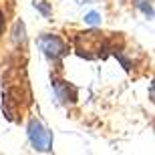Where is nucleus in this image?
Listing matches in <instances>:
<instances>
[{"instance_id": "f03ea898", "label": "nucleus", "mask_w": 155, "mask_h": 155, "mask_svg": "<svg viewBox=\"0 0 155 155\" xmlns=\"http://www.w3.org/2000/svg\"><path fill=\"white\" fill-rule=\"evenodd\" d=\"M38 46L40 51L45 52L48 58H58L63 57V54H67V46H64V42L58 36H52V35H42L38 38Z\"/></svg>"}, {"instance_id": "0eeeda50", "label": "nucleus", "mask_w": 155, "mask_h": 155, "mask_svg": "<svg viewBox=\"0 0 155 155\" xmlns=\"http://www.w3.org/2000/svg\"><path fill=\"white\" fill-rule=\"evenodd\" d=\"M35 6L38 8L40 12H42V14H46V16H48V12H51V8H48L46 4H42V2H35Z\"/></svg>"}, {"instance_id": "20e7f679", "label": "nucleus", "mask_w": 155, "mask_h": 155, "mask_svg": "<svg viewBox=\"0 0 155 155\" xmlns=\"http://www.w3.org/2000/svg\"><path fill=\"white\" fill-rule=\"evenodd\" d=\"M22 40H24V24L16 22V26H14V42H22Z\"/></svg>"}, {"instance_id": "39448f33", "label": "nucleus", "mask_w": 155, "mask_h": 155, "mask_svg": "<svg viewBox=\"0 0 155 155\" xmlns=\"http://www.w3.org/2000/svg\"><path fill=\"white\" fill-rule=\"evenodd\" d=\"M135 4H137V8H141V10H143L147 16L153 18V8H151V4H147V0H137Z\"/></svg>"}, {"instance_id": "f257e3e1", "label": "nucleus", "mask_w": 155, "mask_h": 155, "mask_svg": "<svg viewBox=\"0 0 155 155\" xmlns=\"http://www.w3.org/2000/svg\"><path fill=\"white\" fill-rule=\"evenodd\" d=\"M28 139L36 151H48L52 147V133L36 119L28 123Z\"/></svg>"}, {"instance_id": "6e6552de", "label": "nucleus", "mask_w": 155, "mask_h": 155, "mask_svg": "<svg viewBox=\"0 0 155 155\" xmlns=\"http://www.w3.org/2000/svg\"><path fill=\"white\" fill-rule=\"evenodd\" d=\"M149 97H151V101L155 103V81L151 83V87H149Z\"/></svg>"}, {"instance_id": "1a4fd4ad", "label": "nucleus", "mask_w": 155, "mask_h": 155, "mask_svg": "<svg viewBox=\"0 0 155 155\" xmlns=\"http://www.w3.org/2000/svg\"><path fill=\"white\" fill-rule=\"evenodd\" d=\"M0 30H2V16H0Z\"/></svg>"}, {"instance_id": "7ed1b4c3", "label": "nucleus", "mask_w": 155, "mask_h": 155, "mask_svg": "<svg viewBox=\"0 0 155 155\" xmlns=\"http://www.w3.org/2000/svg\"><path fill=\"white\" fill-rule=\"evenodd\" d=\"M52 89H54V93H57L61 103L75 101V91L69 87V83H64V81H52Z\"/></svg>"}, {"instance_id": "423d86ee", "label": "nucleus", "mask_w": 155, "mask_h": 155, "mask_svg": "<svg viewBox=\"0 0 155 155\" xmlns=\"http://www.w3.org/2000/svg\"><path fill=\"white\" fill-rule=\"evenodd\" d=\"M85 22L93 24V26H97V24H101V16H99L97 12H89V14L85 16Z\"/></svg>"}]
</instances>
